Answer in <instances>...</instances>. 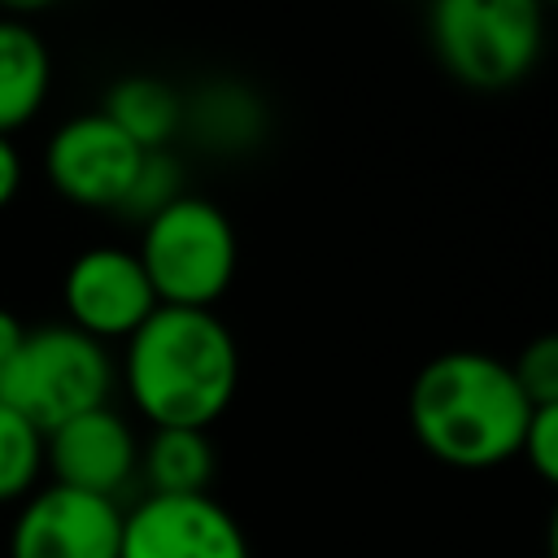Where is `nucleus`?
Returning <instances> with one entry per match:
<instances>
[{
    "label": "nucleus",
    "instance_id": "obj_1",
    "mask_svg": "<svg viewBox=\"0 0 558 558\" xmlns=\"http://www.w3.org/2000/svg\"><path fill=\"white\" fill-rule=\"evenodd\" d=\"M113 366L126 401L153 432H209L240 392V344L214 310L157 305L122 340Z\"/></svg>",
    "mask_w": 558,
    "mask_h": 558
},
{
    "label": "nucleus",
    "instance_id": "obj_2",
    "mask_svg": "<svg viewBox=\"0 0 558 558\" xmlns=\"http://www.w3.org/2000/svg\"><path fill=\"white\" fill-rule=\"evenodd\" d=\"M532 410L506 357L484 349L436 353L418 366L405 397L414 440L453 471H488L519 458Z\"/></svg>",
    "mask_w": 558,
    "mask_h": 558
},
{
    "label": "nucleus",
    "instance_id": "obj_3",
    "mask_svg": "<svg viewBox=\"0 0 558 558\" xmlns=\"http://www.w3.org/2000/svg\"><path fill=\"white\" fill-rule=\"evenodd\" d=\"M135 257L148 275L157 305L214 310L240 270V235L222 205L183 192L148 222H140Z\"/></svg>",
    "mask_w": 558,
    "mask_h": 558
},
{
    "label": "nucleus",
    "instance_id": "obj_4",
    "mask_svg": "<svg viewBox=\"0 0 558 558\" xmlns=\"http://www.w3.org/2000/svg\"><path fill=\"white\" fill-rule=\"evenodd\" d=\"M113 384L118 366L109 344L74 331L70 323L26 327V340L0 366V401L13 405L39 432H52L74 414L109 405Z\"/></svg>",
    "mask_w": 558,
    "mask_h": 558
},
{
    "label": "nucleus",
    "instance_id": "obj_5",
    "mask_svg": "<svg viewBox=\"0 0 558 558\" xmlns=\"http://www.w3.org/2000/svg\"><path fill=\"white\" fill-rule=\"evenodd\" d=\"M436 61L475 92H501L532 74L545 48L536 0H440L427 13Z\"/></svg>",
    "mask_w": 558,
    "mask_h": 558
},
{
    "label": "nucleus",
    "instance_id": "obj_6",
    "mask_svg": "<svg viewBox=\"0 0 558 558\" xmlns=\"http://www.w3.org/2000/svg\"><path fill=\"white\" fill-rule=\"evenodd\" d=\"M118 558H253V545L244 523L214 493H144L122 510Z\"/></svg>",
    "mask_w": 558,
    "mask_h": 558
},
{
    "label": "nucleus",
    "instance_id": "obj_7",
    "mask_svg": "<svg viewBox=\"0 0 558 558\" xmlns=\"http://www.w3.org/2000/svg\"><path fill=\"white\" fill-rule=\"evenodd\" d=\"M144 153L100 113L65 118L44 144V174L52 192L78 209H109L118 214Z\"/></svg>",
    "mask_w": 558,
    "mask_h": 558
},
{
    "label": "nucleus",
    "instance_id": "obj_8",
    "mask_svg": "<svg viewBox=\"0 0 558 558\" xmlns=\"http://www.w3.org/2000/svg\"><path fill=\"white\" fill-rule=\"evenodd\" d=\"M61 305L65 323L100 344H122L153 310L157 296L135 248L122 244H92L83 248L61 275Z\"/></svg>",
    "mask_w": 558,
    "mask_h": 558
},
{
    "label": "nucleus",
    "instance_id": "obj_9",
    "mask_svg": "<svg viewBox=\"0 0 558 558\" xmlns=\"http://www.w3.org/2000/svg\"><path fill=\"white\" fill-rule=\"evenodd\" d=\"M122 501L39 484L9 523V558H118Z\"/></svg>",
    "mask_w": 558,
    "mask_h": 558
},
{
    "label": "nucleus",
    "instance_id": "obj_10",
    "mask_svg": "<svg viewBox=\"0 0 558 558\" xmlns=\"http://www.w3.org/2000/svg\"><path fill=\"white\" fill-rule=\"evenodd\" d=\"M44 471L48 484L118 501L140 475V436L126 414L96 405L44 432Z\"/></svg>",
    "mask_w": 558,
    "mask_h": 558
},
{
    "label": "nucleus",
    "instance_id": "obj_11",
    "mask_svg": "<svg viewBox=\"0 0 558 558\" xmlns=\"http://www.w3.org/2000/svg\"><path fill=\"white\" fill-rule=\"evenodd\" d=\"M52 87V57L44 35L17 17L0 13V135L13 140L26 122L39 118Z\"/></svg>",
    "mask_w": 558,
    "mask_h": 558
},
{
    "label": "nucleus",
    "instance_id": "obj_12",
    "mask_svg": "<svg viewBox=\"0 0 558 558\" xmlns=\"http://www.w3.org/2000/svg\"><path fill=\"white\" fill-rule=\"evenodd\" d=\"M100 113L140 148V153H170L174 135L183 131V92L157 74H122L109 83Z\"/></svg>",
    "mask_w": 558,
    "mask_h": 558
},
{
    "label": "nucleus",
    "instance_id": "obj_13",
    "mask_svg": "<svg viewBox=\"0 0 558 558\" xmlns=\"http://www.w3.org/2000/svg\"><path fill=\"white\" fill-rule=\"evenodd\" d=\"M183 131H192L214 153H244L266 131V105L244 83L218 78L196 96H183Z\"/></svg>",
    "mask_w": 558,
    "mask_h": 558
},
{
    "label": "nucleus",
    "instance_id": "obj_14",
    "mask_svg": "<svg viewBox=\"0 0 558 558\" xmlns=\"http://www.w3.org/2000/svg\"><path fill=\"white\" fill-rule=\"evenodd\" d=\"M218 471L214 440L209 432H187V427H157L148 440H140V480L144 493L157 497H196L209 493Z\"/></svg>",
    "mask_w": 558,
    "mask_h": 558
},
{
    "label": "nucleus",
    "instance_id": "obj_15",
    "mask_svg": "<svg viewBox=\"0 0 558 558\" xmlns=\"http://www.w3.org/2000/svg\"><path fill=\"white\" fill-rule=\"evenodd\" d=\"M44 480V432L0 401V506L26 501Z\"/></svg>",
    "mask_w": 558,
    "mask_h": 558
},
{
    "label": "nucleus",
    "instance_id": "obj_16",
    "mask_svg": "<svg viewBox=\"0 0 558 558\" xmlns=\"http://www.w3.org/2000/svg\"><path fill=\"white\" fill-rule=\"evenodd\" d=\"M174 196H183V166L174 153H144L118 214L131 222H148L157 209H166Z\"/></svg>",
    "mask_w": 558,
    "mask_h": 558
},
{
    "label": "nucleus",
    "instance_id": "obj_17",
    "mask_svg": "<svg viewBox=\"0 0 558 558\" xmlns=\"http://www.w3.org/2000/svg\"><path fill=\"white\" fill-rule=\"evenodd\" d=\"M506 366L532 405H558V336L527 340Z\"/></svg>",
    "mask_w": 558,
    "mask_h": 558
},
{
    "label": "nucleus",
    "instance_id": "obj_18",
    "mask_svg": "<svg viewBox=\"0 0 558 558\" xmlns=\"http://www.w3.org/2000/svg\"><path fill=\"white\" fill-rule=\"evenodd\" d=\"M519 453L536 471V480H545V484L558 480V405H536L532 410V418L523 427V440H519Z\"/></svg>",
    "mask_w": 558,
    "mask_h": 558
},
{
    "label": "nucleus",
    "instance_id": "obj_19",
    "mask_svg": "<svg viewBox=\"0 0 558 558\" xmlns=\"http://www.w3.org/2000/svg\"><path fill=\"white\" fill-rule=\"evenodd\" d=\"M22 153H17V144L9 140V135H0V209H9L13 205V196L22 192Z\"/></svg>",
    "mask_w": 558,
    "mask_h": 558
},
{
    "label": "nucleus",
    "instance_id": "obj_20",
    "mask_svg": "<svg viewBox=\"0 0 558 558\" xmlns=\"http://www.w3.org/2000/svg\"><path fill=\"white\" fill-rule=\"evenodd\" d=\"M22 340H26V323H22L9 305H0V366L17 353V344H22Z\"/></svg>",
    "mask_w": 558,
    "mask_h": 558
}]
</instances>
